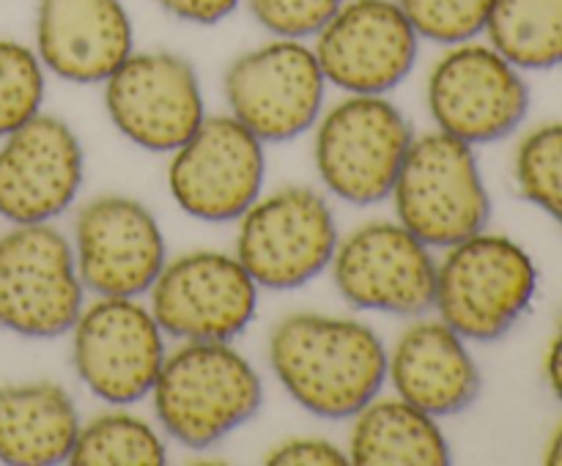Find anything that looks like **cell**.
I'll return each mask as SVG.
<instances>
[{
  "label": "cell",
  "mask_w": 562,
  "mask_h": 466,
  "mask_svg": "<svg viewBox=\"0 0 562 466\" xmlns=\"http://www.w3.org/2000/svg\"><path fill=\"white\" fill-rule=\"evenodd\" d=\"M280 387L322 420H346L387 382V349L373 327L346 316L291 312L269 334Z\"/></svg>",
  "instance_id": "6da1fadb"
},
{
  "label": "cell",
  "mask_w": 562,
  "mask_h": 466,
  "mask_svg": "<svg viewBox=\"0 0 562 466\" xmlns=\"http://www.w3.org/2000/svg\"><path fill=\"white\" fill-rule=\"evenodd\" d=\"M148 395L168 436L190 450H209L258 414L263 384L231 343L187 340L165 354Z\"/></svg>",
  "instance_id": "7a4b0ae2"
},
{
  "label": "cell",
  "mask_w": 562,
  "mask_h": 466,
  "mask_svg": "<svg viewBox=\"0 0 562 466\" xmlns=\"http://www.w3.org/2000/svg\"><path fill=\"white\" fill-rule=\"evenodd\" d=\"M538 291L530 252L499 234H481L450 245L437 263L434 307L464 340L494 343L519 323Z\"/></svg>",
  "instance_id": "3957f363"
},
{
  "label": "cell",
  "mask_w": 562,
  "mask_h": 466,
  "mask_svg": "<svg viewBox=\"0 0 562 466\" xmlns=\"http://www.w3.org/2000/svg\"><path fill=\"white\" fill-rule=\"evenodd\" d=\"M390 195L398 223L428 247L448 250L486 230L492 217L475 146L442 129L412 137Z\"/></svg>",
  "instance_id": "277c9868"
},
{
  "label": "cell",
  "mask_w": 562,
  "mask_h": 466,
  "mask_svg": "<svg viewBox=\"0 0 562 466\" xmlns=\"http://www.w3.org/2000/svg\"><path fill=\"white\" fill-rule=\"evenodd\" d=\"M412 146V126L390 99L349 93L316 121L313 162L335 197L373 206L393 192Z\"/></svg>",
  "instance_id": "5b68a950"
},
{
  "label": "cell",
  "mask_w": 562,
  "mask_h": 466,
  "mask_svg": "<svg viewBox=\"0 0 562 466\" xmlns=\"http://www.w3.org/2000/svg\"><path fill=\"white\" fill-rule=\"evenodd\" d=\"M335 247V214L313 186H283L239 217L236 258L258 288L291 291L311 283L329 269Z\"/></svg>",
  "instance_id": "8992f818"
},
{
  "label": "cell",
  "mask_w": 562,
  "mask_h": 466,
  "mask_svg": "<svg viewBox=\"0 0 562 466\" xmlns=\"http://www.w3.org/2000/svg\"><path fill=\"white\" fill-rule=\"evenodd\" d=\"M82 291L71 241L53 223L11 225L0 236V329L60 338L80 316Z\"/></svg>",
  "instance_id": "52a82bcc"
},
{
  "label": "cell",
  "mask_w": 562,
  "mask_h": 466,
  "mask_svg": "<svg viewBox=\"0 0 562 466\" xmlns=\"http://www.w3.org/2000/svg\"><path fill=\"white\" fill-rule=\"evenodd\" d=\"M426 102L437 129L470 143H497L514 135L530 113V86L519 66L492 44L475 38L453 44L434 64Z\"/></svg>",
  "instance_id": "ba28073f"
},
{
  "label": "cell",
  "mask_w": 562,
  "mask_h": 466,
  "mask_svg": "<svg viewBox=\"0 0 562 466\" xmlns=\"http://www.w3.org/2000/svg\"><path fill=\"white\" fill-rule=\"evenodd\" d=\"M165 354V332L137 296H99L71 327L77 378L104 404L130 406L146 398Z\"/></svg>",
  "instance_id": "9c48e42d"
},
{
  "label": "cell",
  "mask_w": 562,
  "mask_h": 466,
  "mask_svg": "<svg viewBox=\"0 0 562 466\" xmlns=\"http://www.w3.org/2000/svg\"><path fill=\"white\" fill-rule=\"evenodd\" d=\"M231 115L258 140L285 143L313 129L327 80L316 53L302 38H274L241 53L225 71Z\"/></svg>",
  "instance_id": "30bf717a"
},
{
  "label": "cell",
  "mask_w": 562,
  "mask_h": 466,
  "mask_svg": "<svg viewBox=\"0 0 562 466\" xmlns=\"http://www.w3.org/2000/svg\"><path fill=\"white\" fill-rule=\"evenodd\" d=\"M148 296L159 329L184 343H231L250 327L258 307L256 280L239 258L220 250H192L165 261Z\"/></svg>",
  "instance_id": "8fae6325"
},
{
  "label": "cell",
  "mask_w": 562,
  "mask_h": 466,
  "mask_svg": "<svg viewBox=\"0 0 562 466\" xmlns=\"http://www.w3.org/2000/svg\"><path fill=\"white\" fill-rule=\"evenodd\" d=\"M333 283L351 307L415 318L434 307L437 261L431 247L395 219H373L338 239Z\"/></svg>",
  "instance_id": "7c38bea8"
},
{
  "label": "cell",
  "mask_w": 562,
  "mask_h": 466,
  "mask_svg": "<svg viewBox=\"0 0 562 466\" xmlns=\"http://www.w3.org/2000/svg\"><path fill=\"white\" fill-rule=\"evenodd\" d=\"M267 157L258 140L234 115H214L173 151L168 192L176 206L203 223L239 219L261 197Z\"/></svg>",
  "instance_id": "4fadbf2b"
},
{
  "label": "cell",
  "mask_w": 562,
  "mask_h": 466,
  "mask_svg": "<svg viewBox=\"0 0 562 466\" xmlns=\"http://www.w3.org/2000/svg\"><path fill=\"white\" fill-rule=\"evenodd\" d=\"M104 110L143 151L173 154L206 118L195 66L176 53H132L104 80Z\"/></svg>",
  "instance_id": "5bb4252c"
},
{
  "label": "cell",
  "mask_w": 562,
  "mask_h": 466,
  "mask_svg": "<svg viewBox=\"0 0 562 466\" xmlns=\"http://www.w3.org/2000/svg\"><path fill=\"white\" fill-rule=\"evenodd\" d=\"M420 36L395 0H344L316 33L324 80L346 93L384 96L409 77Z\"/></svg>",
  "instance_id": "9a60e30c"
},
{
  "label": "cell",
  "mask_w": 562,
  "mask_h": 466,
  "mask_svg": "<svg viewBox=\"0 0 562 466\" xmlns=\"http://www.w3.org/2000/svg\"><path fill=\"white\" fill-rule=\"evenodd\" d=\"M77 274L97 296H143L165 266V236L151 208L126 195H99L75 219Z\"/></svg>",
  "instance_id": "2e32d148"
},
{
  "label": "cell",
  "mask_w": 562,
  "mask_h": 466,
  "mask_svg": "<svg viewBox=\"0 0 562 466\" xmlns=\"http://www.w3.org/2000/svg\"><path fill=\"white\" fill-rule=\"evenodd\" d=\"M86 179L80 137L58 115L38 113L0 146V217L11 225L53 223Z\"/></svg>",
  "instance_id": "e0dca14e"
},
{
  "label": "cell",
  "mask_w": 562,
  "mask_h": 466,
  "mask_svg": "<svg viewBox=\"0 0 562 466\" xmlns=\"http://www.w3.org/2000/svg\"><path fill=\"white\" fill-rule=\"evenodd\" d=\"M132 53L135 31L124 0H38L36 55L60 80L97 86Z\"/></svg>",
  "instance_id": "ac0fdd59"
},
{
  "label": "cell",
  "mask_w": 562,
  "mask_h": 466,
  "mask_svg": "<svg viewBox=\"0 0 562 466\" xmlns=\"http://www.w3.org/2000/svg\"><path fill=\"white\" fill-rule=\"evenodd\" d=\"M387 378L395 395L431 417L461 414L481 395V371L453 327L415 321L387 354Z\"/></svg>",
  "instance_id": "d6986e66"
},
{
  "label": "cell",
  "mask_w": 562,
  "mask_h": 466,
  "mask_svg": "<svg viewBox=\"0 0 562 466\" xmlns=\"http://www.w3.org/2000/svg\"><path fill=\"white\" fill-rule=\"evenodd\" d=\"M80 414L60 384L22 382L0 387V461L53 466L69 461Z\"/></svg>",
  "instance_id": "ffe728a7"
},
{
  "label": "cell",
  "mask_w": 562,
  "mask_h": 466,
  "mask_svg": "<svg viewBox=\"0 0 562 466\" xmlns=\"http://www.w3.org/2000/svg\"><path fill=\"white\" fill-rule=\"evenodd\" d=\"M349 461L360 466H445L450 447L437 417L404 398H373L355 417Z\"/></svg>",
  "instance_id": "44dd1931"
},
{
  "label": "cell",
  "mask_w": 562,
  "mask_h": 466,
  "mask_svg": "<svg viewBox=\"0 0 562 466\" xmlns=\"http://www.w3.org/2000/svg\"><path fill=\"white\" fill-rule=\"evenodd\" d=\"M488 44L519 69L562 64V0H494Z\"/></svg>",
  "instance_id": "7402d4cb"
},
{
  "label": "cell",
  "mask_w": 562,
  "mask_h": 466,
  "mask_svg": "<svg viewBox=\"0 0 562 466\" xmlns=\"http://www.w3.org/2000/svg\"><path fill=\"white\" fill-rule=\"evenodd\" d=\"M69 461L75 466H162V436L151 422L126 411H104L77 431Z\"/></svg>",
  "instance_id": "603a6c76"
},
{
  "label": "cell",
  "mask_w": 562,
  "mask_h": 466,
  "mask_svg": "<svg viewBox=\"0 0 562 466\" xmlns=\"http://www.w3.org/2000/svg\"><path fill=\"white\" fill-rule=\"evenodd\" d=\"M514 179L521 195L562 228V121L538 126L519 143Z\"/></svg>",
  "instance_id": "cb8c5ba5"
},
{
  "label": "cell",
  "mask_w": 562,
  "mask_h": 466,
  "mask_svg": "<svg viewBox=\"0 0 562 466\" xmlns=\"http://www.w3.org/2000/svg\"><path fill=\"white\" fill-rule=\"evenodd\" d=\"M44 71L36 49L14 38H0V137L42 113Z\"/></svg>",
  "instance_id": "d4e9b609"
},
{
  "label": "cell",
  "mask_w": 562,
  "mask_h": 466,
  "mask_svg": "<svg viewBox=\"0 0 562 466\" xmlns=\"http://www.w3.org/2000/svg\"><path fill=\"white\" fill-rule=\"evenodd\" d=\"M415 33L428 42L464 44L486 33L494 0H395Z\"/></svg>",
  "instance_id": "484cf974"
},
{
  "label": "cell",
  "mask_w": 562,
  "mask_h": 466,
  "mask_svg": "<svg viewBox=\"0 0 562 466\" xmlns=\"http://www.w3.org/2000/svg\"><path fill=\"white\" fill-rule=\"evenodd\" d=\"M252 20L278 38L316 36L344 0H245Z\"/></svg>",
  "instance_id": "4316f807"
},
{
  "label": "cell",
  "mask_w": 562,
  "mask_h": 466,
  "mask_svg": "<svg viewBox=\"0 0 562 466\" xmlns=\"http://www.w3.org/2000/svg\"><path fill=\"white\" fill-rule=\"evenodd\" d=\"M267 464L272 466H344L349 453L318 436H294L269 450Z\"/></svg>",
  "instance_id": "83f0119b"
},
{
  "label": "cell",
  "mask_w": 562,
  "mask_h": 466,
  "mask_svg": "<svg viewBox=\"0 0 562 466\" xmlns=\"http://www.w3.org/2000/svg\"><path fill=\"white\" fill-rule=\"evenodd\" d=\"M165 14L190 25H217L228 20L241 0H157Z\"/></svg>",
  "instance_id": "f1b7e54d"
},
{
  "label": "cell",
  "mask_w": 562,
  "mask_h": 466,
  "mask_svg": "<svg viewBox=\"0 0 562 466\" xmlns=\"http://www.w3.org/2000/svg\"><path fill=\"white\" fill-rule=\"evenodd\" d=\"M547 382L552 387V393L562 400V318L547 351Z\"/></svg>",
  "instance_id": "f546056e"
},
{
  "label": "cell",
  "mask_w": 562,
  "mask_h": 466,
  "mask_svg": "<svg viewBox=\"0 0 562 466\" xmlns=\"http://www.w3.org/2000/svg\"><path fill=\"white\" fill-rule=\"evenodd\" d=\"M547 464L562 466V422H560L558 431L552 433V439H549V447H547Z\"/></svg>",
  "instance_id": "4dcf8cb0"
}]
</instances>
